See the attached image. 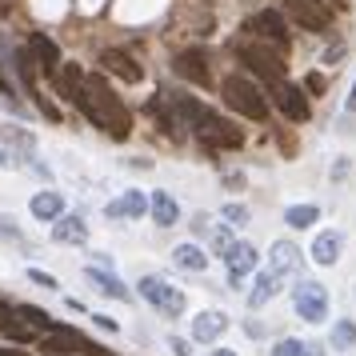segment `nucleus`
<instances>
[{
	"instance_id": "obj_1",
	"label": "nucleus",
	"mask_w": 356,
	"mask_h": 356,
	"mask_svg": "<svg viewBox=\"0 0 356 356\" xmlns=\"http://www.w3.org/2000/svg\"><path fill=\"white\" fill-rule=\"evenodd\" d=\"M225 104L236 108L241 116H248V120H268V97L244 76H228L225 81Z\"/></svg>"
},
{
	"instance_id": "obj_2",
	"label": "nucleus",
	"mask_w": 356,
	"mask_h": 356,
	"mask_svg": "<svg viewBox=\"0 0 356 356\" xmlns=\"http://www.w3.org/2000/svg\"><path fill=\"white\" fill-rule=\"evenodd\" d=\"M88 88H92V100H97V108H100V116H104V124H108V129H113V136L116 140H124V136H129V108H124V104H120V97H116L113 88H108V81H104V76H88Z\"/></svg>"
},
{
	"instance_id": "obj_3",
	"label": "nucleus",
	"mask_w": 356,
	"mask_h": 356,
	"mask_svg": "<svg viewBox=\"0 0 356 356\" xmlns=\"http://www.w3.org/2000/svg\"><path fill=\"white\" fill-rule=\"evenodd\" d=\"M232 49L241 52V60L252 72H260L268 84H276V81H284V60L276 56L273 49H264V44H252V40H241V44H232Z\"/></svg>"
},
{
	"instance_id": "obj_4",
	"label": "nucleus",
	"mask_w": 356,
	"mask_h": 356,
	"mask_svg": "<svg viewBox=\"0 0 356 356\" xmlns=\"http://www.w3.org/2000/svg\"><path fill=\"white\" fill-rule=\"evenodd\" d=\"M292 305H296V312H300L308 324H321L324 316H328V292H324V284H316V280H300L296 292H292Z\"/></svg>"
},
{
	"instance_id": "obj_5",
	"label": "nucleus",
	"mask_w": 356,
	"mask_h": 356,
	"mask_svg": "<svg viewBox=\"0 0 356 356\" xmlns=\"http://www.w3.org/2000/svg\"><path fill=\"white\" fill-rule=\"evenodd\" d=\"M196 136H200V145H209V148H241V129L236 124H228L225 116H212L204 113V120L196 124Z\"/></svg>"
},
{
	"instance_id": "obj_6",
	"label": "nucleus",
	"mask_w": 356,
	"mask_h": 356,
	"mask_svg": "<svg viewBox=\"0 0 356 356\" xmlns=\"http://www.w3.org/2000/svg\"><path fill=\"white\" fill-rule=\"evenodd\" d=\"M284 8H289V17L308 29V33H328V24H332V13L324 8L321 0H284Z\"/></svg>"
},
{
	"instance_id": "obj_7",
	"label": "nucleus",
	"mask_w": 356,
	"mask_h": 356,
	"mask_svg": "<svg viewBox=\"0 0 356 356\" xmlns=\"http://www.w3.org/2000/svg\"><path fill=\"white\" fill-rule=\"evenodd\" d=\"M140 296L152 300L164 316H180V312H184V292H177L172 284H164L156 276H145V280H140Z\"/></svg>"
},
{
	"instance_id": "obj_8",
	"label": "nucleus",
	"mask_w": 356,
	"mask_h": 356,
	"mask_svg": "<svg viewBox=\"0 0 356 356\" xmlns=\"http://www.w3.org/2000/svg\"><path fill=\"white\" fill-rule=\"evenodd\" d=\"M268 88H273V100L280 104V113L289 116L292 124H305L308 120V100L300 97V88L289 84V81H276V84H268Z\"/></svg>"
},
{
	"instance_id": "obj_9",
	"label": "nucleus",
	"mask_w": 356,
	"mask_h": 356,
	"mask_svg": "<svg viewBox=\"0 0 356 356\" xmlns=\"http://www.w3.org/2000/svg\"><path fill=\"white\" fill-rule=\"evenodd\" d=\"M248 33H257V36H264V40H273L276 49H284L289 44V29H284V20H280V13H257V17L248 20Z\"/></svg>"
},
{
	"instance_id": "obj_10",
	"label": "nucleus",
	"mask_w": 356,
	"mask_h": 356,
	"mask_svg": "<svg viewBox=\"0 0 356 356\" xmlns=\"http://www.w3.org/2000/svg\"><path fill=\"white\" fill-rule=\"evenodd\" d=\"M225 264H228V280L241 284V276H248L252 268H257V248H252V244H232Z\"/></svg>"
},
{
	"instance_id": "obj_11",
	"label": "nucleus",
	"mask_w": 356,
	"mask_h": 356,
	"mask_svg": "<svg viewBox=\"0 0 356 356\" xmlns=\"http://www.w3.org/2000/svg\"><path fill=\"white\" fill-rule=\"evenodd\" d=\"M100 65H104V72H116L120 81H129V84H136V81H140V65L132 60L129 52H116V49L100 52Z\"/></svg>"
},
{
	"instance_id": "obj_12",
	"label": "nucleus",
	"mask_w": 356,
	"mask_h": 356,
	"mask_svg": "<svg viewBox=\"0 0 356 356\" xmlns=\"http://www.w3.org/2000/svg\"><path fill=\"white\" fill-rule=\"evenodd\" d=\"M280 280H284V273H276V268H264V273L257 276L252 292H248V305H252V308H264V305H268V300L276 296V292H280Z\"/></svg>"
},
{
	"instance_id": "obj_13",
	"label": "nucleus",
	"mask_w": 356,
	"mask_h": 356,
	"mask_svg": "<svg viewBox=\"0 0 356 356\" xmlns=\"http://www.w3.org/2000/svg\"><path fill=\"white\" fill-rule=\"evenodd\" d=\"M29 49L36 52V65L44 68V76H56V72H60V52H56V44H52L44 33H36L33 40H29Z\"/></svg>"
},
{
	"instance_id": "obj_14",
	"label": "nucleus",
	"mask_w": 356,
	"mask_h": 356,
	"mask_svg": "<svg viewBox=\"0 0 356 356\" xmlns=\"http://www.w3.org/2000/svg\"><path fill=\"white\" fill-rule=\"evenodd\" d=\"M268 268H276V273H296L300 268V248L292 241H276L273 244V252H268Z\"/></svg>"
},
{
	"instance_id": "obj_15",
	"label": "nucleus",
	"mask_w": 356,
	"mask_h": 356,
	"mask_svg": "<svg viewBox=\"0 0 356 356\" xmlns=\"http://www.w3.org/2000/svg\"><path fill=\"white\" fill-rule=\"evenodd\" d=\"M84 280H88L92 289L116 296V300H129V289H124V284H120V276L108 273V268H88V273H84Z\"/></svg>"
},
{
	"instance_id": "obj_16",
	"label": "nucleus",
	"mask_w": 356,
	"mask_h": 356,
	"mask_svg": "<svg viewBox=\"0 0 356 356\" xmlns=\"http://www.w3.org/2000/svg\"><path fill=\"white\" fill-rule=\"evenodd\" d=\"M52 241H56V244H84V241H88V225H84L81 216L56 220V225H52Z\"/></svg>"
},
{
	"instance_id": "obj_17",
	"label": "nucleus",
	"mask_w": 356,
	"mask_h": 356,
	"mask_svg": "<svg viewBox=\"0 0 356 356\" xmlns=\"http://www.w3.org/2000/svg\"><path fill=\"white\" fill-rule=\"evenodd\" d=\"M177 72L184 76V81H193V84H209V65H204L200 52H180L177 56Z\"/></svg>"
},
{
	"instance_id": "obj_18",
	"label": "nucleus",
	"mask_w": 356,
	"mask_h": 356,
	"mask_svg": "<svg viewBox=\"0 0 356 356\" xmlns=\"http://www.w3.org/2000/svg\"><path fill=\"white\" fill-rule=\"evenodd\" d=\"M225 328H228L225 312H204V316H196V321H193V337L196 340H216Z\"/></svg>"
},
{
	"instance_id": "obj_19",
	"label": "nucleus",
	"mask_w": 356,
	"mask_h": 356,
	"mask_svg": "<svg viewBox=\"0 0 356 356\" xmlns=\"http://www.w3.org/2000/svg\"><path fill=\"white\" fill-rule=\"evenodd\" d=\"M29 209H33L36 220H60V212H65V200H60L56 193H36Z\"/></svg>"
},
{
	"instance_id": "obj_20",
	"label": "nucleus",
	"mask_w": 356,
	"mask_h": 356,
	"mask_svg": "<svg viewBox=\"0 0 356 356\" xmlns=\"http://www.w3.org/2000/svg\"><path fill=\"white\" fill-rule=\"evenodd\" d=\"M172 260H177L180 268H188V273H204V268H209V252L196 248V244H180V248H172Z\"/></svg>"
},
{
	"instance_id": "obj_21",
	"label": "nucleus",
	"mask_w": 356,
	"mask_h": 356,
	"mask_svg": "<svg viewBox=\"0 0 356 356\" xmlns=\"http://www.w3.org/2000/svg\"><path fill=\"white\" fill-rule=\"evenodd\" d=\"M337 257H340V236L337 232H321L312 241V260L316 264H337Z\"/></svg>"
},
{
	"instance_id": "obj_22",
	"label": "nucleus",
	"mask_w": 356,
	"mask_h": 356,
	"mask_svg": "<svg viewBox=\"0 0 356 356\" xmlns=\"http://www.w3.org/2000/svg\"><path fill=\"white\" fill-rule=\"evenodd\" d=\"M152 220H156V225H164V228H172V225L180 220L177 200H172L168 193H156V196H152Z\"/></svg>"
},
{
	"instance_id": "obj_23",
	"label": "nucleus",
	"mask_w": 356,
	"mask_h": 356,
	"mask_svg": "<svg viewBox=\"0 0 356 356\" xmlns=\"http://www.w3.org/2000/svg\"><path fill=\"white\" fill-rule=\"evenodd\" d=\"M145 209H152V200H145L140 193H124L120 200L108 204V216H140Z\"/></svg>"
},
{
	"instance_id": "obj_24",
	"label": "nucleus",
	"mask_w": 356,
	"mask_h": 356,
	"mask_svg": "<svg viewBox=\"0 0 356 356\" xmlns=\"http://www.w3.org/2000/svg\"><path fill=\"white\" fill-rule=\"evenodd\" d=\"M284 220H289L292 228H308V225L321 220V209H316V204H292V209L284 212Z\"/></svg>"
},
{
	"instance_id": "obj_25",
	"label": "nucleus",
	"mask_w": 356,
	"mask_h": 356,
	"mask_svg": "<svg viewBox=\"0 0 356 356\" xmlns=\"http://www.w3.org/2000/svg\"><path fill=\"white\" fill-rule=\"evenodd\" d=\"M172 104H177V116L184 120V124H200V120H204V104H200V100H193V97H177Z\"/></svg>"
},
{
	"instance_id": "obj_26",
	"label": "nucleus",
	"mask_w": 356,
	"mask_h": 356,
	"mask_svg": "<svg viewBox=\"0 0 356 356\" xmlns=\"http://www.w3.org/2000/svg\"><path fill=\"white\" fill-rule=\"evenodd\" d=\"M332 348H356V324L353 321H337L332 324Z\"/></svg>"
},
{
	"instance_id": "obj_27",
	"label": "nucleus",
	"mask_w": 356,
	"mask_h": 356,
	"mask_svg": "<svg viewBox=\"0 0 356 356\" xmlns=\"http://www.w3.org/2000/svg\"><path fill=\"white\" fill-rule=\"evenodd\" d=\"M17 312H20V316H24L29 324H33V328H40V332H60V324H52V321H49V312H40V308L20 305Z\"/></svg>"
},
{
	"instance_id": "obj_28",
	"label": "nucleus",
	"mask_w": 356,
	"mask_h": 356,
	"mask_svg": "<svg viewBox=\"0 0 356 356\" xmlns=\"http://www.w3.org/2000/svg\"><path fill=\"white\" fill-rule=\"evenodd\" d=\"M0 136H4L8 145H17V148H20V161H29V156H33V136H29V132H20V129H4Z\"/></svg>"
},
{
	"instance_id": "obj_29",
	"label": "nucleus",
	"mask_w": 356,
	"mask_h": 356,
	"mask_svg": "<svg viewBox=\"0 0 356 356\" xmlns=\"http://www.w3.org/2000/svg\"><path fill=\"white\" fill-rule=\"evenodd\" d=\"M225 225H228V228L248 225V209H244V204H228V209H225Z\"/></svg>"
},
{
	"instance_id": "obj_30",
	"label": "nucleus",
	"mask_w": 356,
	"mask_h": 356,
	"mask_svg": "<svg viewBox=\"0 0 356 356\" xmlns=\"http://www.w3.org/2000/svg\"><path fill=\"white\" fill-rule=\"evenodd\" d=\"M209 241H212V248H216L220 257H228V248L236 244V241H232V236L225 232V228H212V232H209Z\"/></svg>"
},
{
	"instance_id": "obj_31",
	"label": "nucleus",
	"mask_w": 356,
	"mask_h": 356,
	"mask_svg": "<svg viewBox=\"0 0 356 356\" xmlns=\"http://www.w3.org/2000/svg\"><path fill=\"white\" fill-rule=\"evenodd\" d=\"M305 348L308 344H300V340H280L273 348V356H305Z\"/></svg>"
},
{
	"instance_id": "obj_32",
	"label": "nucleus",
	"mask_w": 356,
	"mask_h": 356,
	"mask_svg": "<svg viewBox=\"0 0 356 356\" xmlns=\"http://www.w3.org/2000/svg\"><path fill=\"white\" fill-rule=\"evenodd\" d=\"M0 328H4V332H8V337L17 340V344H24V340H29V328H20L17 321H0Z\"/></svg>"
},
{
	"instance_id": "obj_33",
	"label": "nucleus",
	"mask_w": 356,
	"mask_h": 356,
	"mask_svg": "<svg viewBox=\"0 0 356 356\" xmlns=\"http://www.w3.org/2000/svg\"><path fill=\"white\" fill-rule=\"evenodd\" d=\"M29 280H33V284H40V289H56V276H49V273H40V268H29Z\"/></svg>"
},
{
	"instance_id": "obj_34",
	"label": "nucleus",
	"mask_w": 356,
	"mask_h": 356,
	"mask_svg": "<svg viewBox=\"0 0 356 356\" xmlns=\"http://www.w3.org/2000/svg\"><path fill=\"white\" fill-rule=\"evenodd\" d=\"M0 241H20V228L8 216H0Z\"/></svg>"
},
{
	"instance_id": "obj_35",
	"label": "nucleus",
	"mask_w": 356,
	"mask_h": 356,
	"mask_svg": "<svg viewBox=\"0 0 356 356\" xmlns=\"http://www.w3.org/2000/svg\"><path fill=\"white\" fill-rule=\"evenodd\" d=\"M305 88L312 92V97H321V92H324V76H321V72H308V76H305Z\"/></svg>"
},
{
	"instance_id": "obj_36",
	"label": "nucleus",
	"mask_w": 356,
	"mask_h": 356,
	"mask_svg": "<svg viewBox=\"0 0 356 356\" xmlns=\"http://www.w3.org/2000/svg\"><path fill=\"white\" fill-rule=\"evenodd\" d=\"M340 56H344V44H337V49L324 52V65H340Z\"/></svg>"
},
{
	"instance_id": "obj_37",
	"label": "nucleus",
	"mask_w": 356,
	"mask_h": 356,
	"mask_svg": "<svg viewBox=\"0 0 356 356\" xmlns=\"http://www.w3.org/2000/svg\"><path fill=\"white\" fill-rule=\"evenodd\" d=\"M193 232H196V236H204V232H209V216H204V212L193 220Z\"/></svg>"
},
{
	"instance_id": "obj_38",
	"label": "nucleus",
	"mask_w": 356,
	"mask_h": 356,
	"mask_svg": "<svg viewBox=\"0 0 356 356\" xmlns=\"http://www.w3.org/2000/svg\"><path fill=\"white\" fill-rule=\"evenodd\" d=\"M172 348H177V356H188V340H172Z\"/></svg>"
},
{
	"instance_id": "obj_39",
	"label": "nucleus",
	"mask_w": 356,
	"mask_h": 356,
	"mask_svg": "<svg viewBox=\"0 0 356 356\" xmlns=\"http://www.w3.org/2000/svg\"><path fill=\"white\" fill-rule=\"evenodd\" d=\"M305 356H324V348H321V344H308V348H305Z\"/></svg>"
},
{
	"instance_id": "obj_40",
	"label": "nucleus",
	"mask_w": 356,
	"mask_h": 356,
	"mask_svg": "<svg viewBox=\"0 0 356 356\" xmlns=\"http://www.w3.org/2000/svg\"><path fill=\"white\" fill-rule=\"evenodd\" d=\"M348 113H356V84H353V92H348Z\"/></svg>"
},
{
	"instance_id": "obj_41",
	"label": "nucleus",
	"mask_w": 356,
	"mask_h": 356,
	"mask_svg": "<svg viewBox=\"0 0 356 356\" xmlns=\"http://www.w3.org/2000/svg\"><path fill=\"white\" fill-rule=\"evenodd\" d=\"M0 356H24L20 348H0Z\"/></svg>"
},
{
	"instance_id": "obj_42",
	"label": "nucleus",
	"mask_w": 356,
	"mask_h": 356,
	"mask_svg": "<svg viewBox=\"0 0 356 356\" xmlns=\"http://www.w3.org/2000/svg\"><path fill=\"white\" fill-rule=\"evenodd\" d=\"M212 356H236V353H228V348H216V353H212Z\"/></svg>"
},
{
	"instance_id": "obj_43",
	"label": "nucleus",
	"mask_w": 356,
	"mask_h": 356,
	"mask_svg": "<svg viewBox=\"0 0 356 356\" xmlns=\"http://www.w3.org/2000/svg\"><path fill=\"white\" fill-rule=\"evenodd\" d=\"M4 88H8V84H4V72H0V92H4Z\"/></svg>"
}]
</instances>
